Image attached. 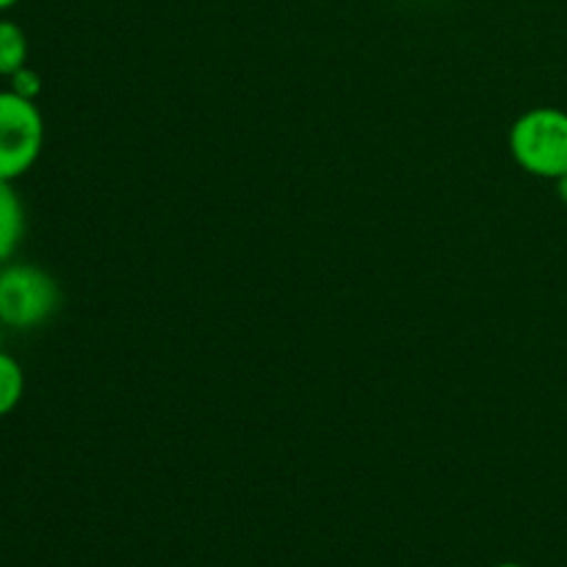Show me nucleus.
Here are the masks:
<instances>
[{
  "instance_id": "nucleus-3",
  "label": "nucleus",
  "mask_w": 567,
  "mask_h": 567,
  "mask_svg": "<svg viewBox=\"0 0 567 567\" xmlns=\"http://www.w3.org/2000/svg\"><path fill=\"white\" fill-rule=\"evenodd\" d=\"M44 144L42 111L9 89L0 92V181L14 183L37 164Z\"/></svg>"
},
{
  "instance_id": "nucleus-1",
  "label": "nucleus",
  "mask_w": 567,
  "mask_h": 567,
  "mask_svg": "<svg viewBox=\"0 0 567 567\" xmlns=\"http://www.w3.org/2000/svg\"><path fill=\"white\" fill-rule=\"evenodd\" d=\"M515 164L535 177L557 181L567 175V114L559 109H532L509 131Z\"/></svg>"
},
{
  "instance_id": "nucleus-10",
  "label": "nucleus",
  "mask_w": 567,
  "mask_h": 567,
  "mask_svg": "<svg viewBox=\"0 0 567 567\" xmlns=\"http://www.w3.org/2000/svg\"><path fill=\"white\" fill-rule=\"evenodd\" d=\"M496 567H526V565H518V563H504V565H496Z\"/></svg>"
},
{
  "instance_id": "nucleus-11",
  "label": "nucleus",
  "mask_w": 567,
  "mask_h": 567,
  "mask_svg": "<svg viewBox=\"0 0 567 567\" xmlns=\"http://www.w3.org/2000/svg\"><path fill=\"white\" fill-rule=\"evenodd\" d=\"M0 343H3V324H0Z\"/></svg>"
},
{
  "instance_id": "nucleus-7",
  "label": "nucleus",
  "mask_w": 567,
  "mask_h": 567,
  "mask_svg": "<svg viewBox=\"0 0 567 567\" xmlns=\"http://www.w3.org/2000/svg\"><path fill=\"white\" fill-rule=\"evenodd\" d=\"M9 81H11V92L20 94V97L25 100H33V103H37V97L42 94V78H39V72H33L31 66L17 70Z\"/></svg>"
},
{
  "instance_id": "nucleus-5",
  "label": "nucleus",
  "mask_w": 567,
  "mask_h": 567,
  "mask_svg": "<svg viewBox=\"0 0 567 567\" xmlns=\"http://www.w3.org/2000/svg\"><path fill=\"white\" fill-rule=\"evenodd\" d=\"M28 61V37L17 22L0 20V75L11 78Z\"/></svg>"
},
{
  "instance_id": "nucleus-6",
  "label": "nucleus",
  "mask_w": 567,
  "mask_h": 567,
  "mask_svg": "<svg viewBox=\"0 0 567 567\" xmlns=\"http://www.w3.org/2000/svg\"><path fill=\"white\" fill-rule=\"evenodd\" d=\"M22 393H25V374H22V365L17 363L9 352L0 349V419L9 415L11 410L20 404Z\"/></svg>"
},
{
  "instance_id": "nucleus-4",
  "label": "nucleus",
  "mask_w": 567,
  "mask_h": 567,
  "mask_svg": "<svg viewBox=\"0 0 567 567\" xmlns=\"http://www.w3.org/2000/svg\"><path fill=\"white\" fill-rule=\"evenodd\" d=\"M25 236V205L9 181H0V266L17 252Z\"/></svg>"
},
{
  "instance_id": "nucleus-8",
  "label": "nucleus",
  "mask_w": 567,
  "mask_h": 567,
  "mask_svg": "<svg viewBox=\"0 0 567 567\" xmlns=\"http://www.w3.org/2000/svg\"><path fill=\"white\" fill-rule=\"evenodd\" d=\"M557 194H559V199L567 205V175L557 177Z\"/></svg>"
},
{
  "instance_id": "nucleus-2",
  "label": "nucleus",
  "mask_w": 567,
  "mask_h": 567,
  "mask_svg": "<svg viewBox=\"0 0 567 567\" xmlns=\"http://www.w3.org/2000/svg\"><path fill=\"white\" fill-rule=\"evenodd\" d=\"M59 282L31 264L0 269V324L9 330H33L59 310Z\"/></svg>"
},
{
  "instance_id": "nucleus-9",
  "label": "nucleus",
  "mask_w": 567,
  "mask_h": 567,
  "mask_svg": "<svg viewBox=\"0 0 567 567\" xmlns=\"http://www.w3.org/2000/svg\"><path fill=\"white\" fill-rule=\"evenodd\" d=\"M17 0H0V11H6V9H11V6H14Z\"/></svg>"
}]
</instances>
